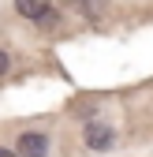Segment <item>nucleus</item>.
Listing matches in <instances>:
<instances>
[{
    "mask_svg": "<svg viewBox=\"0 0 153 157\" xmlns=\"http://www.w3.org/2000/svg\"><path fill=\"white\" fill-rule=\"evenodd\" d=\"M82 142H86L90 150H97V153H101V150H108V146H112V127H108V124H101V120H90V124H86V131H82Z\"/></svg>",
    "mask_w": 153,
    "mask_h": 157,
    "instance_id": "obj_1",
    "label": "nucleus"
},
{
    "mask_svg": "<svg viewBox=\"0 0 153 157\" xmlns=\"http://www.w3.org/2000/svg\"><path fill=\"white\" fill-rule=\"evenodd\" d=\"M45 153H49V135H37V131L19 135V157H45Z\"/></svg>",
    "mask_w": 153,
    "mask_h": 157,
    "instance_id": "obj_2",
    "label": "nucleus"
},
{
    "mask_svg": "<svg viewBox=\"0 0 153 157\" xmlns=\"http://www.w3.org/2000/svg\"><path fill=\"white\" fill-rule=\"evenodd\" d=\"M49 8H52L49 0H15V11L23 15V19H34V23H37V19H41Z\"/></svg>",
    "mask_w": 153,
    "mask_h": 157,
    "instance_id": "obj_3",
    "label": "nucleus"
},
{
    "mask_svg": "<svg viewBox=\"0 0 153 157\" xmlns=\"http://www.w3.org/2000/svg\"><path fill=\"white\" fill-rule=\"evenodd\" d=\"M60 4H67L71 11H79L86 19H101L105 15V4H101V0H60Z\"/></svg>",
    "mask_w": 153,
    "mask_h": 157,
    "instance_id": "obj_4",
    "label": "nucleus"
},
{
    "mask_svg": "<svg viewBox=\"0 0 153 157\" xmlns=\"http://www.w3.org/2000/svg\"><path fill=\"white\" fill-rule=\"evenodd\" d=\"M56 23H60V11H56V8H49L41 19H37V26H45V30H49V26H56Z\"/></svg>",
    "mask_w": 153,
    "mask_h": 157,
    "instance_id": "obj_5",
    "label": "nucleus"
},
{
    "mask_svg": "<svg viewBox=\"0 0 153 157\" xmlns=\"http://www.w3.org/2000/svg\"><path fill=\"white\" fill-rule=\"evenodd\" d=\"M0 75H8V52L0 49Z\"/></svg>",
    "mask_w": 153,
    "mask_h": 157,
    "instance_id": "obj_6",
    "label": "nucleus"
},
{
    "mask_svg": "<svg viewBox=\"0 0 153 157\" xmlns=\"http://www.w3.org/2000/svg\"><path fill=\"white\" fill-rule=\"evenodd\" d=\"M0 157H19V153H11V150H4V146H0Z\"/></svg>",
    "mask_w": 153,
    "mask_h": 157,
    "instance_id": "obj_7",
    "label": "nucleus"
}]
</instances>
